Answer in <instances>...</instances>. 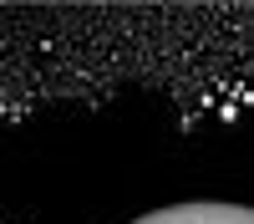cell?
I'll return each mask as SVG.
<instances>
[{
    "label": "cell",
    "mask_w": 254,
    "mask_h": 224,
    "mask_svg": "<svg viewBox=\"0 0 254 224\" xmlns=\"http://www.w3.org/2000/svg\"><path fill=\"white\" fill-rule=\"evenodd\" d=\"M132 224H254V214L244 209V204H168V209H153V214H142Z\"/></svg>",
    "instance_id": "1"
}]
</instances>
